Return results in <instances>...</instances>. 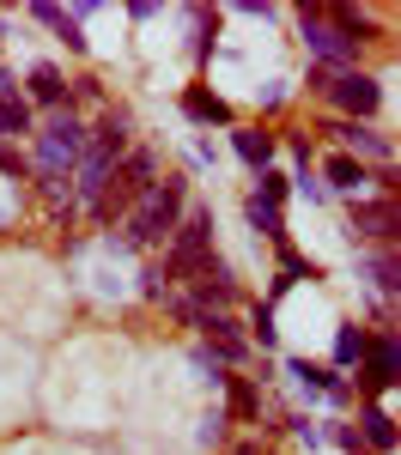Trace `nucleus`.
<instances>
[{
    "mask_svg": "<svg viewBox=\"0 0 401 455\" xmlns=\"http://www.w3.org/2000/svg\"><path fill=\"white\" fill-rule=\"evenodd\" d=\"M328 134L347 146V158H383V164H389V140H383V134H371V128H359V122H334Z\"/></svg>",
    "mask_w": 401,
    "mask_h": 455,
    "instance_id": "1a4fd4ad",
    "label": "nucleus"
},
{
    "mask_svg": "<svg viewBox=\"0 0 401 455\" xmlns=\"http://www.w3.org/2000/svg\"><path fill=\"white\" fill-rule=\"evenodd\" d=\"M225 455H261V450H255V443H237V450H225Z\"/></svg>",
    "mask_w": 401,
    "mask_h": 455,
    "instance_id": "a878e982",
    "label": "nucleus"
},
{
    "mask_svg": "<svg viewBox=\"0 0 401 455\" xmlns=\"http://www.w3.org/2000/svg\"><path fill=\"white\" fill-rule=\"evenodd\" d=\"M231 152H237L250 171H268V164H274V134H261V128H231Z\"/></svg>",
    "mask_w": 401,
    "mask_h": 455,
    "instance_id": "9d476101",
    "label": "nucleus"
},
{
    "mask_svg": "<svg viewBox=\"0 0 401 455\" xmlns=\"http://www.w3.org/2000/svg\"><path fill=\"white\" fill-rule=\"evenodd\" d=\"M182 285H188V304H195V310H225V304L237 298V280H231V267H225L219 255H207Z\"/></svg>",
    "mask_w": 401,
    "mask_h": 455,
    "instance_id": "423d86ee",
    "label": "nucleus"
},
{
    "mask_svg": "<svg viewBox=\"0 0 401 455\" xmlns=\"http://www.w3.org/2000/svg\"><path fill=\"white\" fill-rule=\"evenodd\" d=\"M310 85L323 92L328 104H341L347 116H371V109L383 104V85H377L371 73H317Z\"/></svg>",
    "mask_w": 401,
    "mask_h": 455,
    "instance_id": "39448f33",
    "label": "nucleus"
},
{
    "mask_svg": "<svg viewBox=\"0 0 401 455\" xmlns=\"http://www.w3.org/2000/svg\"><path fill=\"white\" fill-rule=\"evenodd\" d=\"M359 388L365 395H383V388L396 383V340L383 334V340H365V352H359Z\"/></svg>",
    "mask_w": 401,
    "mask_h": 455,
    "instance_id": "6e6552de",
    "label": "nucleus"
},
{
    "mask_svg": "<svg viewBox=\"0 0 401 455\" xmlns=\"http://www.w3.org/2000/svg\"><path fill=\"white\" fill-rule=\"evenodd\" d=\"M359 443H371V450H396V419H389L383 407H371V413H365Z\"/></svg>",
    "mask_w": 401,
    "mask_h": 455,
    "instance_id": "2eb2a0df",
    "label": "nucleus"
},
{
    "mask_svg": "<svg viewBox=\"0 0 401 455\" xmlns=\"http://www.w3.org/2000/svg\"><path fill=\"white\" fill-rule=\"evenodd\" d=\"M31 19H43V25H55V31H61V19H68V12H61L55 0H36V6H31Z\"/></svg>",
    "mask_w": 401,
    "mask_h": 455,
    "instance_id": "5701e85b",
    "label": "nucleus"
},
{
    "mask_svg": "<svg viewBox=\"0 0 401 455\" xmlns=\"http://www.w3.org/2000/svg\"><path fill=\"white\" fill-rule=\"evenodd\" d=\"M207 255H213V212L207 207H182L177 231L164 237V267H158V274L177 285V280H188Z\"/></svg>",
    "mask_w": 401,
    "mask_h": 455,
    "instance_id": "7ed1b4c3",
    "label": "nucleus"
},
{
    "mask_svg": "<svg viewBox=\"0 0 401 455\" xmlns=\"http://www.w3.org/2000/svg\"><path fill=\"white\" fill-rule=\"evenodd\" d=\"M31 98H36V104H55V109H61V98H68V79H61L55 68H31Z\"/></svg>",
    "mask_w": 401,
    "mask_h": 455,
    "instance_id": "dca6fc26",
    "label": "nucleus"
},
{
    "mask_svg": "<svg viewBox=\"0 0 401 455\" xmlns=\"http://www.w3.org/2000/svg\"><path fill=\"white\" fill-rule=\"evenodd\" d=\"M298 31H304V49L323 61V73H353L359 43H347V36L334 31V25L323 19V6H304V12H298Z\"/></svg>",
    "mask_w": 401,
    "mask_h": 455,
    "instance_id": "20e7f679",
    "label": "nucleus"
},
{
    "mask_svg": "<svg viewBox=\"0 0 401 455\" xmlns=\"http://www.w3.org/2000/svg\"><path fill=\"white\" fill-rule=\"evenodd\" d=\"M334 443H341V450H353V455H359V431H353V425H334Z\"/></svg>",
    "mask_w": 401,
    "mask_h": 455,
    "instance_id": "393cba45",
    "label": "nucleus"
},
{
    "mask_svg": "<svg viewBox=\"0 0 401 455\" xmlns=\"http://www.w3.org/2000/svg\"><path fill=\"white\" fill-rule=\"evenodd\" d=\"M25 171H31V164H25L12 146H0V176H25Z\"/></svg>",
    "mask_w": 401,
    "mask_h": 455,
    "instance_id": "b1692460",
    "label": "nucleus"
},
{
    "mask_svg": "<svg viewBox=\"0 0 401 455\" xmlns=\"http://www.w3.org/2000/svg\"><path fill=\"white\" fill-rule=\"evenodd\" d=\"M359 352H365V328H341L334 334V364H353Z\"/></svg>",
    "mask_w": 401,
    "mask_h": 455,
    "instance_id": "6ab92c4d",
    "label": "nucleus"
},
{
    "mask_svg": "<svg viewBox=\"0 0 401 455\" xmlns=\"http://www.w3.org/2000/svg\"><path fill=\"white\" fill-rule=\"evenodd\" d=\"M225 383H231V413H237V419H255V407H261L255 383L250 377H225Z\"/></svg>",
    "mask_w": 401,
    "mask_h": 455,
    "instance_id": "f3484780",
    "label": "nucleus"
},
{
    "mask_svg": "<svg viewBox=\"0 0 401 455\" xmlns=\"http://www.w3.org/2000/svg\"><path fill=\"white\" fill-rule=\"evenodd\" d=\"M19 134H31V104L25 98H0V146L19 140Z\"/></svg>",
    "mask_w": 401,
    "mask_h": 455,
    "instance_id": "4468645a",
    "label": "nucleus"
},
{
    "mask_svg": "<svg viewBox=\"0 0 401 455\" xmlns=\"http://www.w3.org/2000/svg\"><path fill=\"white\" fill-rule=\"evenodd\" d=\"M79 158H85V122L73 109H55L36 134V182H68Z\"/></svg>",
    "mask_w": 401,
    "mask_h": 455,
    "instance_id": "f03ea898",
    "label": "nucleus"
},
{
    "mask_svg": "<svg viewBox=\"0 0 401 455\" xmlns=\"http://www.w3.org/2000/svg\"><path fill=\"white\" fill-rule=\"evenodd\" d=\"M365 274H371V285L389 298V291H396V255H389V249H377V255L365 261Z\"/></svg>",
    "mask_w": 401,
    "mask_h": 455,
    "instance_id": "a211bd4d",
    "label": "nucleus"
},
{
    "mask_svg": "<svg viewBox=\"0 0 401 455\" xmlns=\"http://www.w3.org/2000/svg\"><path fill=\"white\" fill-rule=\"evenodd\" d=\"M250 328H255V340H261V347H274V304H255Z\"/></svg>",
    "mask_w": 401,
    "mask_h": 455,
    "instance_id": "412c9836",
    "label": "nucleus"
},
{
    "mask_svg": "<svg viewBox=\"0 0 401 455\" xmlns=\"http://www.w3.org/2000/svg\"><path fill=\"white\" fill-rule=\"evenodd\" d=\"M280 280H317V267H310V261H304V255H292L286 243H280Z\"/></svg>",
    "mask_w": 401,
    "mask_h": 455,
    "instance_id": "aec40b11",
    "label": "nucleus"
},
{
    "mask_svg": "<svg viewBox=\"0 0 401 455\" xmlns=\"http://www.w3.org/2000/svg\"><path fill=\"white\" fill-rule=\"evenodd\" d=\"M250 225L268 237V243H286V219H280L274 201H261V195H250Z\"/></svg>",
    "mask_w": 401,
    "mask_h": 455,
    "instance_id": "ddd939ff",
    "label": "nucleus"
},
{
    "mask_svg": "<svg viewBox=\"0 0 401 455\" xmlns=\"http://www.w3.org/2000/svg\"><path fill=\"white\" fill-rule=\"evenodd\" d=\"M323 176H328V188H341V195H359L365 182H371L365 164H359V158H347V152H334V158L323 164Z\"/></svg>",
    "mask_w": 401,
    "mask_h": 455,
    "instance_id": "9b49d317",
    "label": "nucleus"
},
{
    "mask_svg": "<svg viewBox=\"0 0 401 455\" xmlns=\"http://www.w3.org/2000/svg\"><path fill=\"white\" fill-rule=\"evenodd\" d=\"M182 109H188L195 122H231V109H225V98H213L207 85H188V92H182Z\"/></svg>",
    "mask_w": 401,
    "mask_h": 455,
    "instance_id": "f8f14e48",
    "label": "nucleus"
},
{
    "mask_svg": "<svg viewBox=\"0 0 401 455\" xmlns=\"http://www.w3.org/2000/svg\"><path fill=\"white\" fill-rule=\"evenodd\" d=\"M353 237L389 249L396 243V195H377V201H359L353 207Z\"/></svg>",
    "mask_w": 401,
    "mask_h": 455,
    "instance_id": "0eeeda50",
    "label": "nucleus"
},
{
    "mask_svg": "<svg viewBox=\"0 0 401 455\" xmlns=\"http://www.w3.org/2000/svg\"><path fill=\"white\" fill-rule=\"evenodd\" d=\"M201 443H225V413H207V419H201Z\"/></svg>",
    "mask_w": 401,
    "mask_h": 455,
    "instance_id": "4be33fe9",
    "label": "nucleus"
},
{
    "mask_svg": "<svg viewBox=\"0 0 401 455\" xmlns=\"http://www.w3.org/2000/svg\"><path fill=\"white\" fill-rule=\"evenodd\" d=\"M182 207H188V182H182V176H158L140 201L128 207V219H122V243L128 249H158L171 231H177Z\"/></svg>",
    "mask_w": 401,
    "mask_h": 455,
    "instance_id": "f257e3e1",
    "label": "nucleus"
}]
</instances>
